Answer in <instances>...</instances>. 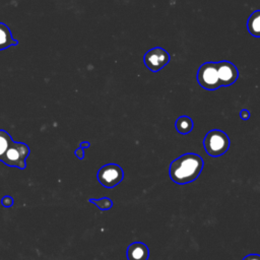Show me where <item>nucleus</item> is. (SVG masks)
<instances>
[{"label":"nucleus","instance_id":"nucleus-18","mask_svg":"<svg viewBox=\"0 0 260 260\" xmlns=\"http://www.w3.org/2000/svg\"><path fill=\"white\" fill-rule=\"evenodd\" d=\"M79 146H81V147H83V148H87V147L90 146V143H89L88 141H83V142L80 143Z\"/></svg>","mask_w":260,"mask_h":260},{"label":"nucleus","instance_id":"nucleus-16","mask_svg":"<svg viewBox=\"0 0 260 260\" xmlns=\"http://www.w3.org/2000/svg\"><path fill=\"white\" fill-rule=\"evenodd\" d=\"M242 260H260V255L259 254H248L246 255Z\"/></svg>","mask_w":260,"mask_h":260},{"label":"nucleus","instance_id":"nucleus-3","mask_svg":"<svg viewBox=\"0 0 260 260\" xmlns=\"http://www.w3.org/2000/svg\"><path fill=\"white\" fill-rule=\"evenodd\" d=\"M29 155V147L23 142H12L4 156L2 162L8 167L24 170L26 168V158Z\"/></svg>","mask_w":260,"mask_h":260},{"label":"nucleus","instance_id":"nucleus-10","mask_svg":"<svg viewBox=\"0 0 260 260\" xmlns=\"http://www.w3.org/2000/svg\"><path fill=\"white\" fill-rule=\"evenodd\" d=\"M247 29L255 38H260V10L254 11L247 20Z\"/></svg>","mask_w":260,"mask_h":260},{"label":"nucleus","instance_id":"nucleus-4","mask_svg":"<svg viewBox=\"0 0 260 260\" xmlns=\"http://www.w3.org/2000/svg\"><path fill=\"white\" fill-rule=\"evenodd\" d=\"M196 78L199 85L204 89L215 90L220 87L216 62H206L202 64L197 71Z\"/></svg>","mask_w":260,"mask_h":260},{"label":"nucleus","instance_id":"nucleus-12","mask_svg":"<svg viewBox=\"0 0 260 260\" xmlns=\"http://www.w3.org/2000/svg\"><path fill=\"white\" fill-rule=\"evenodd\" d=\"M12 142L13 140L10 134L5 130L0 129V161L2 160V157L4 156L9 146L12 144Z\"/></svg>","mask_w":260,"mask_h":260},{"label":"nucleus","instance_id":"nucleus-5","mask_svg":"<svg viewBox=\"0 0 260 260\" xmlns=\"http://www.w3.org/2000/svg\"><path fill=\"white\" fill-rule=\"evenodd\" d=\"M96 178L102 186L112 189L122 182L124 179V171L117 164H107L100 168Z\"/></svg>","mask_w":260,"mask_h":260},{"label":"nucleus","instance_id":"nucleus-8","mask_svg":"<svg viewBox=\"0 0 260 260\" xmlns=\"http://www.w3.org/2000/svg\"><path fill=\"white\" fill-rule=\"evenodd\" d=\"M126 256L128 260H147L149 249L142 242H133L128 246Z\"/></svg>","mask_w":260,"mask_h":260},{"label":"nucleus","instance_id":"nucleus-2","mask_svg":"<svg viewBox=\"0 0 260 260\" xmlns=\"http://www.w3.org/2000/svg\"><path fill=\"white\" fill-rule=\"evenodd\" d=\"M230 138L228 134L221 130L213 129L207 132L203 139V146L206 153L212 157L224 154L230 147Z\"/></svg>","mask_w":260,"mask_h":260},{"label":"nucleus","instance_id":"nucleus-9","mask_svg":"<svg viewBox=\"0 0 260 260\" xmlns=\"http://www.w3.org/2000/svg\"><path fill=\"white\" fill-rule=\"evenodd\" d=\"M18 42L13 39L10 28L3 22H0V50H5L12 46H17Z\"/></svg>","mask_w":260,"mask_h":260},{"label":"nucleus","instance_id":"nucleus-1","mask_svg":"<svg viewBox=\"0 0 260 260\" xmlns=\"http://www.w3.org/2000/svg\"><path fill=\"white\" fill-rule=\"evenodd\" d=\"M204 167L203 158L197 153H185L174 159L169 169L170 178L179 185L195 181Z\"/></svg>","mask_w":260,"mask_h":260},{"label":"nucleus","instance_id":"nucleus-15","mask_svg":"<svg viewBox=\"0 0 260 260\" xmlns=\"http://www.w3.org/2000/svg\"><path fill=\"white\" fill-rule=\"evenodd\" d=\"M74 154H75V156H76L78 159H83V158H84V148L81 147V146H79L78 148L75 149Z\"/></svg>","mask_w":260,"mask_h":260},{"label":"nucleus","instance_id":"nucleus-14","mask_svg":"<svg viewBox=\"0 0 260 260\" xmlns=\"http://www.w3.org/2000/svg\"><path fill=\"white\" fill-rule=\"evenodd\" d=\"M13 203H14V200H13V198H12L11 196H9V195H5V196H3L2 199H1V204H2L4 207H11V206L13 205Z\"/></svg>","mask_w":260,"mask_h":260},{"label":"nucleus","instance_id":"nucleus-17","mask_svg":"<svg viewBox=\"0 0 260 260\" xmlns=\"http://www.w3.org/2000/svg\"><path fill=\"white\" fill-rule=\"evenodd\" d=\"M240 116L243 120H248L250 118V112L246 109H243L241 112H240Z\"/></svg>","mask_w":260,"mask_h":260},{"label":"nucleus","instance_id":"nucleus-7","mask_svg":"<svg viewBox=\"0 0 260 260\" xmlns=\"http://www.w3.org/2000/svg\"><path fill=\"white\" fill-rule=\"evenodd\" d=\"M216 65L220 86H230L237 81L239 71L232 62L223 60L216 62Z\"/></svg>","mask_w":260,"mask_h":260},{"label":"nucleus","instance_id":"nucleus-11","mask_svg":"<svg viewBox=\"0 0 260 260\" xmlns=\"http://www.w3.org/2000/svg\"><path fill=\"white\" fill-rule=\"evenodd\" d=\"M194 127V123L192 119L188 116H180L175 123V128L176 130L183 135H186L192 131Z\"/></svg>","mask_w":260,"mask_h":260},{"label":"nucleus","instance_id":"nucleus-13","mask_svg":"<svg viewBox=\"0 0 260 260\" xmlns=\"http://www.w3.org/2000/svg\"><path fill=\"white\" fill-rule=\"evenodd\" d=\"M88 201L90 203L94 204L101 210H109L113 207V200L108 197H103V198H99V199L90 198Z\"/></svg>","mask_w":260,"mask_h":260},{"label":"nucleus","instance_id":"nucleus-6","mask_svg":"<svg viewBox=\"0 0 260 260\" xmlns=\"http://www.w3.org/2000/svg\"><path fill=\"white\" fill-rule=\"evenodd\" d=\"M143 61L150 71L157 72L170 62V54L165 49L155 47L144 54Z\"/></svg>","mask_w":260,"mask_h":260}]
</instances>
